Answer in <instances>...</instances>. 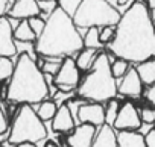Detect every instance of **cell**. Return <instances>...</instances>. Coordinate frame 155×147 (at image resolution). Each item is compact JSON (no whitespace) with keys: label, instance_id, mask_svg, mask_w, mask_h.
Segmentation results:
<instances>
[{"label":"cell","instance_id":"35","mask_svg":"<svg viewBox=\"0 0 155 147\" xmlns=\"http://www.w3.org/2000/svg\"><path fill=\"white\" fill-rule=\"evenodd\" d=\"M146 3H147L150 11H155V0H146Z\"/></svg>","mask_w":155,"mask_h":147},{"label":"cell","instance_id":"20","mask_svg":"<svg viewBox=\"0 0 155 147\" xmlns=\"http://www.w3.org/2000/svg\"><path fill=\"white\" fill-rule=\"evenodd\" d=\"M58 109H59V106H58L53 100H47V99H46L44 102L38 103V108H37L35 111H37L38 117H40L43 121H47V120H53V118H55Z\"/></svg>","mask_w":155,"mask_h":147},{"label":"cell","instance_id":"39","mask_svg":"<svg viewBox=\"0 0 155 147\" xmlns=\"http://www.w3.org/2000/svg\"><path fill=\"white\" fill-rule=\"evenodd\" d=\"M44 147H58V145H56L55 142H47V144H46Z\"/></svg>","mask_w":155,"mask_h":147},{"label":"cell","instance_id":"1","mask_svg":"<svg viewBox=\"0 0 155 147\" xmlns=\"http://www.w3.org/2000/svg\"><path fill=\"white\" fill-rule=\"evenodd\" d=\"M108 49L117 59L137 65L155 58V24L146 0H134L122 14Z\"/></svg>","mask_w":155,"mask_h":147},{"label":"cell","instance_id":"13","mask_svg":"<svg viewBox=\"0 0 155 147\" xmlns=\"http://www.w3.org/2000/svg\"><path fill=\"white\" fill-rule=\"evenodd\" d=\"M96 126L93 124H79L68 135L67 144L68 147H91L96 138Z\"/></svg>","mask_w":155,"mask_h":147},{"label":"cell","instance_id":"3","mask_svg":"<svg viewBox=\"0 0 155 147\" xmlns=\"http://www.w3.org/2000/svg\"><path fill=\"white\" fill-rule=\"evenodd\" d=\"M5 99L14 103L38 105L49 94V82L37 61L28 53H20L15 71L5 88Z\"/></svg>","mask_w":155,"mask_h":147},{"label":"cell","instance_id":"27","mask_svg":"<svg viewBox=\"0 0 155 147\" xmlns=\"http://www.w3.org/2000/svg\"><path fill=\"white\" fill-rule=\"evenodd\" d=\"M81 2H82V0H58L59 6H61L68 15H71V17L76 14V11H78V8H79Z\"/></svg>","mask_w":155,"mask_h":147},{"label":"cell","instance_id":"10","mask_svg":"<svg viewBox=\"0 0 155 147\" xmlns=\"http://www.w3.org/2000/svg\"><path fill=\"white\" fill-rule=\"evenodd\" d=\"M41 8L38 0H14V3L6 17L11 20H29L32 17H40Z\"/></svg>","mask_w":155,"mask_h":147},{"label":"cell","instance_id":"22","mask_svg":"<svg viewBox=\"0 0 155 147\" xmlns=\"http://www.w3.org/2000/svg\"><path fill=\"white\" fill-rule=\"evenodd\" d=\"M64 59L61 58H46L43 65H41V70L44 75H49V76H56L58 71L61 70V65H62Z\"/></svg>","mask_w":155,"mask_h":147},{"label":"cell","instance_id":"2","mask_svg":"<svg viewBox=\"0 0 155 147\" xmlns=\"http://www.w3.org/2000/svg\"><path fill=\"white\" fill-rule=\"evenodd\" d=\"M35 49L44 58L64 59L84 49V37L79 34L73 17L58 6L47 17L46 29L37 38Z\"/></svg>","mask_w":155,"mask_h":147},{"label":"cell","instance_id":"41","mask_svg":"<svg viewBox=\"0 0 155 147\" xmlns=\"http://www.w3.org/2000/svg\"><path fill=\"white\" fill-rule=\"evenodd\" d=\"M153 24H155V20H153Z\"/></svg>","mask_w":155,"mask_h":147},{"label":"cell","instance_id":"23","mask_svg":"<svg viewBox=\"0 0 155 147\" xmlns=\"http://www.w3.org/2000/svg\"><path fill=\"white\" fill-rule=\"evenodd\" d=\"M14 71H15V64L11 61V58L0 56V79L3 82L11 81Z\"/></svg>","mask_w":155,"mask_h":147},{"label":"cell","instance_id":"40","mask_svg":"<svg viewBox=\"0 0 155 147\" xmlns=\"http://www.w3.org/2000/svg\"><path fill=\"white\" fill-rule=\"evenodd\" d=\"M43 2H56V0H43Z\"/></svg>","mask_w":155,"mask_h":147},{"label":"cell","instance_id":"5","mask_svg":"<svg viewBox=\"0 0 155 147\" xmlns=\"http://www.w3.org/2000/svg\"><path fill=\"white\" fill-rule=\"evenodd\" d=\"M122 14L108 2V0H82L73 21L79 29L117 26Z\"/></svg>","mask_w":155,"mask_h":147},{"label":"cell","instance_id":"34","mask_svg":"<svg viewBox=\"0 0 155 147\" xmlns=\"http://www.w3.org/2000/svg\"><path fill=\"white\" fill-rule=\"evenodd\" d=\"M146 97H147V100H149V102L155 106V85H152V87L149 88V91H147Z\"/></svg>","mask_w":155,"mask_h":147},{"label":"cell","instance_id":"31","mask_svg":"<svg viewBox=\"0 0 155 147\" xmlns=\"http://www.w3.org/2000/svg\"><path fill=\"white\" fill-rule=\"evenodd\" d=\"M38 5H40V8H41V12H43V14H47V15H50V14L59 6L58 0H56V2H43V0H38Z\"/></svg>","mask_w":155,"mask_h":147},{"label":"cell","instance_id":"26","mask_svg":"<svg viewBox=\"0 0 155 147\" xmlns=\"http://www.w3.org/2000/svg\"><path fill=\"white\" fill-rule=\"evenodd\" d=\"M74 99V91H61L58 90L55 94H53V102L58 105V106H62V105H67L70 100Z\"/></svg>","mask_w":155,"mask_h":147},{"label":"cell","instance_id":"37","mask_svg":"<svg viewBox=\"0 0 155 147\" xmlns=\"http://www.w3.org/2000/svg\"><path fill=\"white\" fill-rule=\"evenodd\" d=\"M18 147H37V145L32 142H23V144H18Z\"/></svg>","mask_w":155,"mask_h":147},{"label":"cell","instance_id":"15","mask_svg":"<svg viewBox=\"0 0 155 147\" xmlns=\"http://www.w3.org/2000/svg\"><path fill=\"white\" fill-rule=\"evenodd\" d=\"M91 147H119V138L114 132V127L110 124H104L102 127H99Z\"/></svg>","mask_w":155,"mask_h":147},{"label":"cell","instance_id":"33","mask_svg":"<svg viewBox=\"0 0 155 147\" xmlns=\"http://www.w3.org/2000/svg\"><path fill=\"white\" fill-rule=\"evenodd\" d=\"M144 138H146V147H155V129H152Z\"/></svg>","mask_w":155,"mask_h":147},{"label":"cell","instance_id":"8","mask_svg":"<svg viewBox=\"0 0 155 147\" xmlns=\"http://www.w3.org/2000/svg\"><path fill=\"white\" fill-rule=\"evenodd\" d=\"M17 53H18V47L14 37L12 20L3 15L0 18V56L12 58Z\"/></svg>","mask_w":155,"mask_h":147},{"label":"cell","instance_id":"16","mask_svg":"<svg viewBox=\"0 0 155 147\" xmlns=\"http://www.w3.org/2000/svg\"><path fill=\"white\" fill-rule=\"evenodd\" d=\"M117 138L119 147H146V138L138 130H120Z\"/></svg>","mask_w":155,"mask_h":147},{"label":"cell","instance_id":"18","mask_svg":"<svg viewBox=\"0 0 155 147\" xmlns=\"http://www.w3.org/2000/svg\"><path fill=\"white\" fill-rule=\"evenodd\" d=\"M135 68L138 71L140 79L143 81V84L150 85V87L155 85V58L138 64Z\"/></svg>","mask_w":155,"mask_h":147},{"label":"cell","instance_id":"42","mask_svg":"<svg viewBox=\"0 0 155 147\" xmlns=\"http://www.w3.org/2000/svg\"><path fill=\"white\" fill-rule=\"evenodd\" d=\"M153 127H155V124H153Z\"/></svg>","mask_w":155,"mask_h":147},{"label":"cell","instance_id":"17","mask_svg":"<svg viewBox=\"0 0 155 147\" xmlns=\"http://www.w3.org/2000/svg\"><path fill=\"white\" fill-rule=\"evenodd\" d=\"M14 37L15 41L18 43H35L37 41V34L32 30L29 20H20L18 24L14 27Z\"/></svg>","mask_w":155,"mask_h":147},{"label":"cell","instance_id":"19","mask_svg":"<svg viewBox=\"0 0 155 147\" xmlns=\"http://www.w3.org/2000/svg\"><path fill=\"white\" fill-rule=\"evenodd\" d=\"M97 55L99 53L94 49H82L76 58V64L79 67V70H91V67L96 62Z\"/></svg>","mask_w":155,"mask_h":147},{"label":"cell","instance_id":"30","mask_svg":"<svg viewBox=\"0 0 155 147\" xmlns=\"http://www.w3.org/2000/svg\"><path fill=\"white\" fill-rule=\"evenodd\" d=\"M141 121L147 124H155V108H143L140 111Z\"/></svg>","mask_w":155,"mask_h":147},{"label":"cell","instance_id":"36","mask_svg":"<svg viewBox=\"0 0 155 147\" xmlns=\"http://www.w3.org/2000/svg\"><path fill=\"white\" fill-rule=\"evenodd\" d=\"M2 147H18V144H12L9 141H5V142H2Z\"/></svg>","mask_w":155,"mask_h":147},{"label":"cell","instance_id":"9","mask_svg":"<svg viewBox=\"0 0 155 147\" xmlns=\"http://www.w3.org/2000/svg\"><path fill=\"white\" fill-rule=\"evenodd\" d=\"M143 121H141V115L140 112L135 109V106L132 103H125L120 108L119 117L114 123V129L120 130H138L141 127Z\"/></svg>","mask_w":155,"mask_h":147},{"label":"cell","instance_id":"11","mask_svg":"<svg viewBox=\"0 0 155 147\" xmlns=\"http://www.w3.org/2000/svg\"><path fill=\"white\" fill-rule=\"evenodd\" d=\"M78 123L79 124H93L96 127H102L105 124V108L101 103L91 102L81 106L78 114Z\"/></svg>","mask_w":155,"mask_h":147},{"label":"cell","instance_id":"21","mask_svg":"<svg viewBox=\"0 0 155 147\" xmlns=\"http://www.w3.org/2000/svg\"><path fill=\"white\" fill-rule=\"evenodd\" d=\"M104 44L101 43V27H90L84 35V49H101Z\"/></svg>","mask_w":155,"mask_h":147},{"label":"cell","instance_id":"24","mask_svg":"<svg viewBox=\"0 0 155 147\" xmlns=\"http://www.w3.org/2000/svg\"><path fill=\"white\" fill-rule=\"evenodd\" d=\"M119 112H120V106H119V102L116 99L110 100L107 108H105V124H110L114 127V123L119 117Z\"/></svg>","mask_w":155,"mask_h":147},{"label":"cell","instance_id":"28","mask_svg":"<svg viewBox=\"0 0 155 147\" xmlns=\"http://www.w3.org/2000/svg\"><path fill=\"white\" fill-rule=\"evenodd\" d=\"M116 37V26H105L101 27V43L102 44H110Z\"/></svg>","mask_w":155,"mask_h":147},{"label":"cell","instance_id":"38","mask_svg":"<svg viewBox=\"0 0 155 147\" xmlns=\"http://www.w3.org/2000/svg\"><path fill=\"white\" fill-rule=\"evenodd\" d=\"M129 0H117V6H125Z\"/></svg>","mask_w":155,"mask_h":147},{"label":"cell","instance_id":"6","mask_svg":"<svg viewBox=\"0 0 155 147\" xmlns=\"http://www.w3.org/2000/svg\"><path fill=\"white\" fill-rule=\"evenodd\" d=\"M46 135L47 130L44 121L38 117L37 111L31 105H23L14 118L8 141L12 144H23V142L37 144L43 141Z\"/></svg>","mask_w":155,"mask_h":147},{"label":"cell","instance_id":"29","mask_svg":"<svg viewBox=\"0 0 155 147\" xmlns=\"http://www.w3.org/2000/svg\"><path fill=\"white\" fill-rule=\"evenodd\" d=\"M46 23H47V20H43L41 17H32V18H29V24H31L32 30L37 34V37H40L44 32Z\"/></svg>","mask_w":155,"mask_h":147},{"label":"cell","instance_id":"4","mask_svg":"<svg viewBox=\"0 0 155 147\" xmlns=\"http://www.w3.org/2000/svg\"><path fill=\"white\" fill-rule=\"evenodd\" d=\"M76 93L84 100H91L96 103L110 102L117 96L119 84L113 75L111 62L107 53L102 52L97 55L94 65L78 87Z\"/></svg>","mask_w":155,"mask_h":147},{"label":"cell","instance_id":"12","mask_svg":"<svg viewBox=\"0 0 155 147\" xmlns=\"http://www.w3.org/2000/svg\"><path fill=\"white\" fill-rule=\"evenodd\" d=\"M119 93L131 97V99H138L143 93V81L140 79V75L137 68L131 67L128 70V73L120 79L119 84Z\"/></svg>","mask_w":155,"mask_h":147},{"label":"cell","instance_id":"7","mask_svg":"<svg viewBox=\"0 0 155 147\" xmlns=\"http://www.w3.org/2000/svg\"><path fill=\"white\" fill-rule=\"evenodd\" d=\"M79 67L76 64V59L73 58H64V62L61 65V70L55 76L53 82L58 90L61 91H74L78 85H81V75H79Z\"/></svg>","mask_w":155,"mask_h":147},{"label":"cell","instance_id":"14","mask_svg":"<svg viewBox=\"0 0 155 147\" xmlns=\"http://www.w3.org/2000/svg\"><path fill=\"white\" fill-rule=\"evenodd\" d=\"M74 129H76V120H74L70 108L67 105L59 106L55 118L52 120V130L56 133H61V132H70Z\"/></svg>","mask_w":155,"mask_h":147},{"label":"cell","instance_id":"32","mask_svg":"<svg viewBox=\"0 0 155 147\" xmlns=\"http://www.w3.org/2000/svg\"><path fill=\"white\" fill-rule=\"evenodd\" d=\"M11 6H12V0H0V12H2V17L8 15Z\"/></svg>","mask_w":155,"mask_h":147},{"label":"cell","instance_id":"25","mask_svg":"<svg viewBox=\"0 0 155 147\" xmlns=\"http://www.w3.org/2000/svg\"><path fill=\"white\" fill-rule=\"evenodd\" d=\"M129 68H131L129 62L125 61V59H116V61L111 62V70H113V75H114L116 79H122L128 73Z\"/></svg>","mask_w":155,"mask_h":147}]
</instances>
